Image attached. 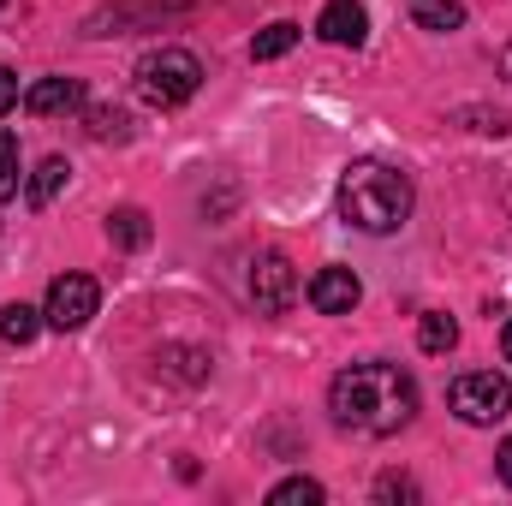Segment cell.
<instances>
[{
    "label": "cell",
    "mask_w": 512,
    "mask_h": 506,
    "mask_svg": "<svg viewBox=\"0 0 512 506\" xmlns=\"http://www.w3.org/2000/svg\"><path fill=\"white\" fill-rule=\"evenodd\" d=\"M197 84H203V60L191 48H155L137 60V96L149 108H179L197 96Z\"/></svg>",
    "instance_id": "3957f363"
},
{
    "label": "cell",
    "mask_w": 512,
    "mask_h": 506,
    "mask_svg": "<svg viewBox=\"0 0 512 506\" xmlns=\"http://www.w3.org/2000/svg\"><path fill=\"white\" fill-rule=\"evenodd\" d=\"M316 30H322L328 42H340V48H358V42L370 36V12H364L358 0H328L322 18H316Z\"/></svg>",
    "instance_id": "9c48e42d"
},
{
    "label": "cell",
    "mask_w": 512,
    "mask_h": 506,
    "mask_svg": "<svg viewBox=\"0 0 512 506\" xmlns=\"http://www.w3.org/2000/svg\"><path fill=\"white\" fill-rule=\"evenodd\" d=\"M24 108H30L36 120L72 114V108H84V84H78V78H36V84L24 90Z\"/></svg>",
    "instance_id": "ba28073f"
},
{
    "label": "cell",
    "mask_w": 512,
    "mask_h": 506,
    "mask_svg": "<svg viewBox=\"0 0 512 506\" xmlns=\"http://www.w3.org/2000/svg\"><path fill=\"white\" fill-rule=\"evenodd\" d=\"M108 239H114L120 251H143V245H149V215H143V209H114V215H108Z\"/></svg>",
    "instance_id": "7c38bea8"
},
{
    "label": "cell",
    "mask_w": 512,
    "mask_h": 506,
    "mask_svg": "<svg viewBox=\"0 0 512 506\" xmlns=\"http://www.w3.org/2000/svg\"><path fill=\"white\" fill-rule=\"evenodd\" d=\"M447 405H453L465 423H501L512 411V387H507V376H495V370H471V376H459L447 387Z\"/></svg>",
    "instance_id": "277c9868"
},
{
    "label": "cell",
    "mask_w": 512,
    "mask_h": 506,
    "mask_svg": "<svg viewBox=\"0 0 512 506\" xmlns=\"http://www.w3.org/2000/svg\"><path fill=\"white\" fill-rule=\"evenodd\" d=\"M268 501L274 506H316L322 501V483H316V477H286V483L268 489Z\"/></svg>",
    "instance_id": "2e32d148"
},
{
    "label": "cell",
    "mask_w": 512,
    "mask_h": 506,
    "mask_svg": "<svg viewBox=\"0 0 512 506\" xmlns=\"http://www.w3.org/2000/svg\"><path fill=\"white\" fill-rule=\"evenodd\" d=\"M251 298L256 310H268V316H280V310H292V298H298V274H292V262L280 251L256 256L251 262Z\"/></svg>",
    "instance_id": "8992f818"
},
{
    "label": "cell",
    "mask_w": 512,
    "mask_h": 506,
    "mask_svg": "<svg viewBox=\"0 0 512 506\" xmlns=\"http://www.w3.org/2000/svg\"><path fill=\"white\" fill-rule=\"evenodd\" d=\"M501 352H507V364H512V322L501 328Z\"/></svg>",
    "instance_id": "7402d4cb"
},
{
    "label": "cell",
    "mask_w": 512,
    "mask_h": 506,
    "mask_svg": "<svg viewBox=\"0 0 512 506\" xmlns=\"http://www.w3.org/2000/svg\"><path fill=\"white\" fill-rule=\"evenodd\" d=\"M66 179H72V167H66V155H48L36 173H30V185H24V203L30 209H48L60 191H66Z\"/></svg>",
    "instance_id": "30bf717a"
},
{
    "label": "cell",
    "mask_w": 512,
    "mask_h": 506,
    "mask_svg": "<svg viewBox=\"0 0 512 506\" xmlns=\"http://www.w3.org/2000/svg\"><path fill=\"white\" fill-rule=\"evenodd\" d=\"M18 197V137L0 131V203Z\"/></svg>",
    "instance_id": "ac0fdd59"
},
{
    "label": "cell",
    "mask_w": 512,
    "mask_h": 506,
    "mask_svg": "<svg viewBox=\"0 0 512 506\" xmlns=\"http://www.w3.org/2000/svg\"><path fill=\"white\" fill-rule=\"evenodd\" d=\"M328 411L340 429L352 435H399L417 411V381L405 376L399 364H352L340 370L328 387Z\"/></svg>",
    "instance_id": "6da1fadb"
},
{
    "label": "cell",
    "mask_w": 512,
    "mask_h": 506,
    "mask_svg": "<svg viewBox=\"0 0 512 506\" xmlns=\"http://www.w3.org/2000/svg\"><path fill=\"white\" fill-rule=\"evenodd\" d=\"M417 346H423L429 358L453 352V346H459V322H453V316H423V322H417Z\"/></svg>",
    "instance_id": "5bb4252c"
},
{
    "label": "cell",
    "mask_w": 512,
    "mask_h": 506,
    "mask_svg": "<svg viewBox=\"0 0 512 506\" xmlns=\"http://www.w3.org/2000/svg\"><path fill=\"white\" fill-rule=\"evenodd\" d=\"M411 24L417 30H459L465 24V6L459 0H411Z\"/></svg>",
    "instance_id": "8fae6325"
},
{
    "label": "cell",
    "mask_w": 512,
    "mask_h": 506,
    "mask_svg": "<svg viewBox=\"0 0 512 506\" xmlns=\"http://www.w3.org/2000/svg\"><path fill=\"white\" fill-rule=\"evenodd\" d=\"M358 298H364V286H358L352 268H322V274L310 280V304H316L322 316H352Z\"/></svg>",
    "instance_id": "52a82bcc"
},
{
    "label": "cell",
    "mask_w": 512,
    "mask_h": 506,
    "mask_svg": "<svg viewBox=\"0 0 512 506\" xmlns=\"http://www.w3.org/2000/svg\"><path fill=\"white\" fill-rule=\"evenodd\" d=\"M340 215L358 233H399L411 215V173L387 161H352L340 173Z\"/></svg>",
    "instance_id": "7a4b0ae2"
},
{
    "label": "cell",
    "mask_w": 512,
    "mask_h": 506,
    "mask_svg": "<svg viewBox=\"0 0 512 506\" xmlns=\"http://www.w3.org/2000/svg\"><path fill=\"white\" fill-rule=\"evenodd\" d=\"M36 328H42V310H30V304H6L0 310V340L6 346H30Z\"/></svg>",
    "instance_id": "4fadbf2b"
},
{
    "label": "cell",
    "mask_w": 512,
    "mask_h": 506,
    "mask_svg": "<svg viewBox=\"0 0 512 506\" xmlns=\"http://www.w3.org/2000/svg\"><path fill=\"white\" fill-rule=\"evenodd\" d=\"M12 102H18V78L0 66V114H12Z\"/></svg>",
    "instance_id": "ffe728a7"
},
{
    "label": "cell",
    "mask_w": 512,
    "mask_h": 506,
    "mask_svg": "<svg viewBox=\"0 0 512 506\" xmlns=\"http://www.w3.org/2000/svg\"><path fill=\"white\" fill-rule=\"evenodd\" d=\"M495 471H501V483L512 489V435L501 441V453H495Z\"/></svg>",
    "instance_id": "44dd1931"
},
{
    "label": "cell",
    "mask_w": 512,
    "mask_h": 506,
    "mask_svg": "<svg viewBox=\"0 0 512 506\" xmlns=\"http://www.w3.org/2000/svg\"><path fill=\"white\" fill-rule=\"evenodd\" d=\"M0 6H6V0H0Z\"/></svg>",
    "instance_id": "cb8c5ba5"
},
{
    "label": "cell",
    "mask_w": 512,
    "mask_h": 506,
    "mask_svg": "<svg viewBox=\"0 0 512 506\" xmlns=\"http://www.w3.org/2000/svg\"><path fill=\"white\" fill-rule=\"evenodd\" d=\"M376 495H382V501H417V483H411V477H393V471H387L382 483H376Z\"/></svg>",
    "instance_id": "d6986e66"
},
{
    "label": "cell",
    "mask_w": 512,
    "mask_h": 506,
    "mask_svg": "<svg viewBox=\"0 0 512 506\" xmlns=\"http://www.w3.org/2000/svg\"><path fill=\"white\" fill-rule=\"evenodd\" d=\"M292 42H298V24H268V30H256L251 42V60H280V54H292Z\"/></svg>",
    "instance_id": "9a60e30c"
},
{
    "label": "cell",
    "mask_w": 512,
    "mask_h": 506,
    "mask_svg": "<svg viewBox=\"0 0 512 506\" xmlns=\"http://www.w3.org/2000/svg\"><path fill=\"white\" fill-rule=\"evenodd\" d=\"M90 137H96V143H126L131 114H120V108H90Z\"/></svg>",
    "instance_id": "e0dca14e"
},
{
    "label": "cell",
    "mask_w": 512,
    "mask_h": 506,
    "mask_svg": "<svg viewBox=\"0 0 512 506\" xmlns=\"http://www.w3.org/2000/svg\"><path fill=\"white\" fill-rule=\"evenodd\" d=\"M501 72H507V78H512V42H507V48H501Z\"/></svg>",
    "instance_id": "603a6c76"
},
{
    "label": "cell",
    "mask_w": 512,
    "mask_h": 506,
    "mask_svg": "<svg viewBox=\"0 0 512 506\" xmlns=\"http://www.w3.org/2000/svg\"><path fill=\"white\" fill-rule=\"evenodd\" d=\"M96 304H102V286H96L90 274H54V280H48L42 322L60 328V334H72V328H84V322L96 316Z\"/></svg>",
    "instance_id": "5b68a950"
}]
</instances>
